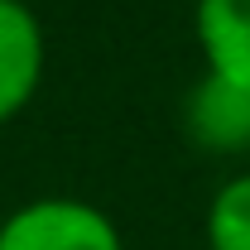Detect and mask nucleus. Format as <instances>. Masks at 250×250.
Masks as SVG:
<instances>
[{
  "label": "nucleus",
  "instance_id": "f03ea898",
  "mask_svg": "<svg viewBox=\"0 0 250 250\" xmlns=\"http://www.w3.org/2000/svg\"><path fill=\"white\" fill-rule=\"evenodd\" d=\"M48 72V34L29 0H0V125L34 106Z\"/></svg>",
  "mask_w": 250,
  "mask_h": 250
},
{
  "label": "nucleus",
  "instance_id": "423d86ee",
  "mask_svg": "<svg viewBox=\"0 0 250 250\" xmlns=\"http://www.w3.org/2000/svg\"><path fill=\"white\" fill-rule=\"evenodd\" d=\"M0 221H5V212H0Z\"/></svg>",
  "mask_w": 250,
  "mask_h": 250
},
{
  "label": "nucleus",
  "instance_id": "39448f33",
  "mask_svg": "<svg viewBox=\"0 0 250 250\" xmlns=\"http://www.w3.org/2000/svg\"><path fill=\"white\" fill-rule=\"evenodd\" d=\"M207 250H250V168L231 173L202 212Z\"/></svg>",
  "mask_w": 250,
  "mask_h": 250
},
{
  "label": "nucleus",
  "instance_id": "7ed1b4c3",
  "mask_svg": "<svg viewBox=\"0 0 250 250\" xmlns=\"http://www.w3.org/2000/svg\"><path fill=\"white\" fill-rule=\"evenodd\" d=\"M183 130L202 154H250V82L207 72L183 96Z\"/></svg>",
  "mask_w": 250,
  "mask_h": 250
},
{
  "label": "nucleus",
  "instance_id": "f257e3e1",
  "mask_svg": "<svg viewBox=\"0 0 250 250\" xmlns=\"http://www.w3.org/2000/svg\"><path fill=\"white\" fill-rule=\"evenodd\" d=\"M0 250H125V236L106 207L87 197H29L0 221Z\"/></svg>",
  "mask_w": 250,
  "mask_h": 250
},
{
  "label": "nucleus",
  "instance_id": "20e7f679",
  "mask_svg": "<svg viewBox=\"0 0 250 250\" xmlns=\"http://www.w3.org/2000/svg\"><path fill=\"white\" fill-rule=\"evenodd\" d=\"M192 34L207 72L250 82V0H192Z\"/></svg>",
  "mask_w": 250,
  "mask_h": 250
}]
</instances>
